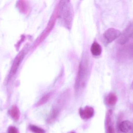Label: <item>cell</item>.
<instances>
[{
  "instance_id": "cell-1",
  "label": "cell",
  "mask_w": 133,
  "mask_h": 133,
  "mask_svg": "<svg viewBox=\"0 0 133 133\" xmlns=\"http://www.w3.org/2000/svg\"><path fill=\"white\" fill-rule=\"evenodd\" d=\"M87 56H83L80 63L75 84V92L77 94L84 90L88 82L91 72V64Z\"/></svg>"
},
{
  "instance_id": "cell-11",
  "label": "cell",
  "mask_w": 133,
  "mask_h": 133,
  "mask_svg": "<svg viewBox=\"0 0 133 133\" xmlns=\"http://www.w3.org/2000/svg\"><path fill=\"white\" fill-rule=\"evenodd\" d=\"M52 94V93H50L43 96L37 103L36 106L37 107H39V106H41V105L46 104L50 99Z\"/></svg>"
},
{
  "instance_id": "cell-2",
  "label": "cell",
  "mask_w": 133,
  "mask_h": 133,
  "mask_svg": "<svg viewBox=\"0 0 133 133\" xmlns=\"http://www.w3.org/2000/svg\"><path fill=\"white\" fill-rule=\"evenodd\" d=\"M58 17L60 23L67 29L71 28L73 19V9L69 1H61L59 3Z\"/></svg>"
},
{
  "instance_id": "cell-10",
  "label": "cell",
  "mask_w": 133,
  "mask_h": 133,
  "mask_svg": "<svg viewBox=\"0 0 133 133\" xmlns=\"http://www.w3.org/2000/svg\"><path fill=\"white\" fill-rule=\"evenodd\" d=\"M9 115L14 120L18 121L20 118V113L18 107L15 105L12 106L9 111Z\"/></svg>"
},
{
  "instance_id": "cell-13",
  "label": "cell",
  "mask_w": 133,
  "mask_h": 133,
  "mask_svg": "<svg viewBox=\"0 0 133 133\" xmlns=\"http://www.w3.org/2000/svg\"><path fill=\"white\" fill-rule=\"evenodd\" d=\"M8 133H19L18 129L15 126H10L8 129Z\"/></svg>"
},
{
  "instance_id": "cell-12",
  "label": "cell",
  "mask_w": 133,
  "mask_h": 133,
  "mask_svg": "<svg viewBox=\"0 0 133 133\" xmlns=\"http://www.w3.org/2000/svg\"><path fill=\"white\" fill-rule=\"evenodd\" d=\"M29 129L33 133H45L44 130L34 125H30Z\"/></svg>"
},
{
  "instance_id": "cell-9",
  "label": "cell",
  "mask_w": 133,
  "mask_h": 133,
  "mask_svg": "<svg viewBox=\"0 0 133 133\" xmlns=\"http://www.w3.org/2000/svg\"><path fill=\"white\" fill-rule=\"evenodd\" d=\"M118 101L116 95L113 93H111L108 94L105 98V102L109 106H113L116 104Z\"/></svg>"
},
{
  "instance_id": "cell-5",
  "label": "cell",
  "mask_w": 133,
  "mask_h": 133,
  "mask_svg": "<svg viewBox=\"0 0 133 133\" xmlns=\"http://www.w3.org/2000/svg\"><path fill=\"white\" fill-rule=\"evenodd\" d=\"M79 113L82 119H88L94 116V110L92 107L87 106L84 109H80Z\"/></svg>"
},
{
  "instance_id": "cell-3",
  "label": "cell",
  "mask_w": 133,
  "mask_h": 133,
  "mask_svg": "<svg viewBox=\"0 0 133 133\" xmlns=\"http://www.w3.org/2000/svg\"><path fill=\"white\" fill-rule=\"evenodd\" d=\"M122 33L120 31L115 28H109L104 34L105 41L107 43H110L121 36Z\"/></svg>"
},
{
  "instance_id": "cell-15",
  "label": "cell",
  "mask_w": 133,
  "mask_h": 133,
  "mask_svg": "<svg viewBox=\"0 0 133 133\" xmlns=\"http://www.w3.org/2000/svg\"><path fill=\"white\" fill-rule=\"evenodd\" d=\"M72 133H74V132H72Z\"/></svg>"
},
{
  "instance_id": "cell-6",
  "label": "cell",
  "mask_w": 133,
  "mask_h": 133,
  "mask_svg": "<svg viewBox=\"0 0 133 133\" xmlns=\"http://www.w3.org/2000/svg\"><path fill=\"white\" fill-rule=\"evenodd\" d=\"M112 110L108 111L105 119L106 133H115V129L112 124Z\"/></svg>"
},
{
  "instance_id": "cell-8",
  "label": "cell",
  "mask_w": 133,
  "mask_h": 133,
  "mask_svg": "<svg viewBox=\"0 0 133 133\" xmlns=\"http://www.w3.org/2000/svg\"><path fill=\"white\" fill-rule=\"evenodd\" d=\"M91 52L93 55L95 56H99L101 54L102 52V48L98 43L94 42L91 47Z\"/></svg>"
},
{
  "instance_id": "cell-4",
  "label": "cell",
  "mask_w": 133,
  "mask_h": 133,
  "mask_svg": "<svg viewBox=\"0 0 133 133\" xmlns=\"http://www.w3.org/2000/svg\"><path fill=\"white\" fill-rule=\"evenodd\" d=\"M133 36V22L130 23L121 34L119 40V43L121 45H123L129 42Z\"/></svg>"
},
{
  "instance_id": "cell-7",
  "label": "cell",
  "mask_w": 133,
  "mask_h": 133,
  "mask_svg": "<svg viewBox=\"0 0 133 133\" xmlns=\"http://www.w3.org/2000/svg\"><path fill=\"white\" fill-rule=\"evenodd\" d=\"M119 130L124 133H133V123L129 120L123 121L119 126Z\"/></svg>"
},
{
  "instance_id": "cell-14",
  "label": "cell",
  "mask_w": 133,
  "mask_h": 133,
  "mask_svg": "<svg viewBox=\"0 0 133 133\" xmlns=\"http://www.w3.org/2000/svg\"><path fill=\"white\" fill-rule=\"evenodd\" d=\"M130 87H131V89H132V90H133V81H132V84H131Z\"/></svg>"
}]
</instances>
